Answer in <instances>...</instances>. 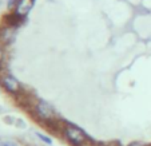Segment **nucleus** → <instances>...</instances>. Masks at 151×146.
<instances>
[{
  "instance_id": "nucleus-1",
  "label": "nucleus",
  "mask_w": 151,
  "mask_h": 146,
  "mask_svg": "<svg viewBox=\"0 0 151 146\" xmlns=\"http://www.w3.org/2000/svg\"><path fill=\"white\" fill-rule=\"evenodd\" d=\"M63 135L71 143L72 146H84V143L87 142L88 137L79 129V127L74 126V125H67L63 127Z\"/></svg>"
},
{
  "instance_id": "nucleus-2",
  "label": "nucleus",
  "mask_w": 151,
  "mask_h": 146,
  "mask_svg": "<svg viewBox=\"0 0 151 146\" xmlns=\"http://www.w3.org/2000/svg\"><path fill=\"white\" fill-rule=\"evenodd\" d=\"M32 110H34V115L39 121H42V122H50V121L55 119L54 107H52L50 103H47L46 100H42V99L37 100L34 105Z\"/></svg>"
},
{
  "instance_id": "nucleus-3",
  "label": "nucleus",
  "mask_w": 151,
  "mask_h": 146,
  "mask_svg": "<svg viewBox=\"0 0 151 146\" xmlns=\"http://www.w3.org/2000/svg\"><path fill=\"white\" fill-rule=\"evenodd\" d=\"M34 3H35V0H17V3L14 7V12L12 14L15 16H17L19 19L24 20L27 17V15L31 12Z\"/></svg>"
},
{
  "instance_id": "nucleus-4",
  "label": "nucleus",
  "mask_w": 151,
  "mask_h": 146,
  "mask_svg": "<svg viewBox=\"0 0 151 146\" xmlns=\"http://www.w3.org/2000/svg\"><path fill=\"white\" fill-rule=\"evenodd\" d=\"M0 86L3 87L6 91H8L9 94H17V93L20 91L19 80L9 74L3 75V77L0 78Z\"/></svg>"
},
{
  "instance_id": "nucleus-5",
  "label": "nucleus",
  "mask_w": 151,
  "mask_h": 146,
  "mask_svg": "<svg viewBox=\"0 0 151 146\" xmlns=\"http://www.w3.org/2000/svg\"><path fill=\"white\" fill-rule=\"evenodd\" d=\"M0 38L4 40V43H11L12 40H14L15 38V32L11 30V27H6V28H3V31L0 32Z\"/></svg>"
},
{
  "instance_id": "nucleus-6",
  "label": "nucleus",
  "mask_w": 151,
  "mask_h": 146,
  "mask_svg": "<svg viewBox=\"0 0 151 146\" xmlns=\"http://www.w3.org/2000/svg\"><path fill=\"white\" fill-rule=\"evenodd\" d=\"M36 135H37V137H39L44 143H47V145H52V139H51L50 137H47V135L42 134V133H36Z\"/></svg>"
},
{
  "instance_id": "nucleus-7",
  "label": "nucleus",
  "mask_w": 151,
  "mask_h": 146,
  "mask_svg": "<svg viewBox=\"0 0 151 146\" xmlns=\"http://www.w3.org/2000/svg\"><path fill=\"white\" fill-rule=\"evenodd\" d=\"M3 60H4V48H3V46L0 44V66L3 63Z\"/></svg>"
},
{
  "instance_id": "nucleus-8",
  "label": "nucleus",
  "mask_w": 151,
  "mask_h": 146,
  "mask_svg": "<svg viewBox=\"0 0 151 146\" xmlns=\"http://www.w3.org/2000/svg\"><path fill=\"white\" fill-rule=\"evenodd\" d=\"M1 146H17L15 142H12V141H6V142L1 143Z\"/></svg>"
},
{
  "instance_id": "nucleus-9",
  "label": "nucleus",
  "mask_w": 151,
  "mask_h": 146,
  "mask_svg": "<svg viewBox=\"0 0 151 146\" xmlns=\"http://www.w3.org/2000/svg\"><path fill=\"white\" fill-rule=\"evenodd\" d=\"M17 3V0H7V7H15Z\"/></svg>"
},
{
  "instance_id": "nucleus-10",
  "label": "nucleus",
  "mask_w": 151,
  "mask_h": 146,
  "mask_svg": "<svg viewBox=\"0 0 151 146\" xmlns=\"http://www.w3.org/2000/svg\"><path fill=\"white\" fill-rule=\"evenodd\" d=\"M128 146H147V145H145V143H142V142H131Z\"/></svg>"
}]
</instances>
